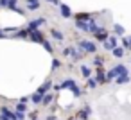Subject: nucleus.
<instances>
[{"label":"nucleus","instance_id":"f257e3e1","mask_svg":"<svg viewBox=\"0 0 131 120\" xmlns=\"http://www.w3.org/2000/svg\"><path fill=\"white\" fill-rule=\"evenodd\" d=\"M79 49L84 54H95L97 52V43L95 41H90V40H81L79 41Z\"/></svg>","mask_w":131,"mask_h":120},{"label":"nucleus","instance_id":"f03ea898","mask_svg":"<svg viewBox=\"0 0 131 120\" xmlns=\"http://www.w3.org/2000/svg\"><path fill=\"white\" fill-rule=\"evenodd\" d=\"M45 22H47V20H45L43 16H40V18H34V20H31V22L25 25V29H27V31H36V29H40L41 25H45Z\"/></svg>","mask_w":131,"mask_h":120},{"label":"nucleus","instance_id":"7ed1b4c3","mask_svg":"<svg viewBox=\"0 0 131 120\" xmlns=\"http://www.w3.org/2000/svg\"><path fill=\"white\" fill-rule=\"evenodd\" d=\"M29 40L34 41V43H43V41H45V34H43L40 29H36V31H29Z\"/></svg>","mask_w":131,"mask_h":120},{"label":"nucleus","instance_id":"20e7f679","mask_svg":"<svg viewBox=\"0 0 131 120\" xmlns=\"http://www.w3.org/2000/svg\"><path fill=\"white\" fill-rule=\"evenodd\" d=\"M93 38H95L97 41H101V43H104V41H106V40L110 38V34H108V31H106V29H102V27H99V29H97V32L93 34Z\"/></svg>","mask_w":131,"mask_h":120},{"label":"nucleus","instance_id":"39448f33","mask_svg":"<svg viewBox=\"0 0 131 120\" xmlns=\"http://www.w3.org/2000/svg\"><path fill=\"white\" fill-rule=\"evenodd\" d=\"M118 45H117V36H110L104 43H102V49L104 50H113V49H117Z\"/></svg>","mask_w":131,"mask_h":120},{"label":"nucleus","instance_id":"423d86ee","mask_svg":"<svg viewBox=\"0 0 131 120\" xmlns=\"http://www.w3.org/2000/svg\"><path fill=\"white\" fill-rule=\"evenodd\" d=\"M50 90H52V81L49 79V81H45V82L36 90V93H38V95H41V97H45V95H47V91H50Z\"/></svg>","mask_w":131,"mask_h":120},{"label":"nucleus","instance_id":"0eeeda50","mask_svg":"<svg viewBox=\"0 0 131 120\" xmlns=\"http://www.w3.org/2000/svg\"><path fill=\"white\" fill-rule=\"evenodd\" d=\"M90 113H92V106H88V104H86L81 111H77V118H79V120H88Z\"/></svg>","mask_w":131,"mask_h":120},{"label":"nucleus","instance_id":"6e6552de","mask_svg":"<svg viewBox=\"0 0 131 120\" xmlns=\"http://www.w3.org/2000/svg\"><path fill=\"white\" fill-rule=\"evenodd\" d=\"M75 86H77V84H75V81H74V79H65V81L59 84V90H70V91H72Z\"/></svg>","mask_w":131,"mask_h":120},{"label":"nucleus","instance_id":"1a4fd4ad","mask_svg":"<svg viewBox=\"0 0 131 120\" xmlns=\"http://www.w3.org/2000/svg\"><path fill=\"white\" fill-rule=\"evenodd\" d=\"M40 0H27L25 2V7H27V11H38L40 9Z\"/></svg>","mask_w":131,"mask_h":120},{"label":"nucleus","instance_id":"9d476101","mask_svg":"<svg viewBox=\"0 0 131 120\" xmlns=\"http://www.w3.org/2000/svg\"><path fill=\"white\" fill-rule=\"evenodd\" d=\"M59 11H61V16L63 18H70L72 16V9L67 4H59Z\"/></svg>","mask_w":131,"mask_h":120},{"label":"nucleus","instance_id":"9b49d317","mask_svg":"<svg viewBox=\"0 0 131 120\" xmlns=\"http://www.w3.org/2000/svg\"><path fill=\"white\" fill-rule=\"evenodd\" d=\"M13 38H18V40H29V31H27V29H18V31L13 34Z\"/></svg>","mask_w":131,"mask_h":120},{"label":"nucleus","instance_id":"f8f14e48","mask_svg":"<svg viewBox=\"0 0 131 120\" xmlns=\"http://www.w3.org/2000/svg\"><path fill=\"white\" fill-rule=\"evenodd\" d=\"M95 81H97V84H102V82H106V72H104V68H97Z\"/></svg>","mask_w":131,"mask_h":120},{"label":"nucleus","instance_id":"ddd939ff","mask_svg":"<svg viewBox=\"0 0 131 120\" xmlns=\"http://www.w3.org/2000/svg\"><path fill=\"white\" fill-rule=\"evenodd\" d=\"M75 20H79V22H92L93 16H92L90 13H77V15H75Z\"/></svg>","mask_w":131,"mask_h":120},{"label":"nucleus","instance_id":"4468645a","mask_svg":"<svg viewBox=\"0 0 131 120\" xmlns=\"http://www.w3.org/2000/svg\"><path fill=\"white\" fill-rule=\"evenodd\" d=\"M75 27H77L79 31L90 32V22H79V20H75Z\"/></svg>","mask_w":131,"mask_h":120},{"label":"nucleus","instance_id":"2eb2a0df","mask_svg":"<svg viewBox=\"0 0 131 120\" xmlns=\"http://www.w3.org/2000/svg\"><path fill=\"white\" fill-rule=\"evenodd\" d=\"M50 36H52L56 41H63V40H65V34H63L61 31H58V29H52V31H50Z\"/></svg>","mask_w":131,"mask_h":120},{"label":"nucleus","instance_id":"dca6fc26","mask_svg":"<svg viewBox=\"0 0 131 120\" xmlns=\"http://www.w3.org/2000/svg\"><path fill=\"white\" fill-rule=\"evenodd\" d=\"M92 65H93L95 68H102V66H104V59H102L101 56H95L93 61H92Z\"/></svg>","mask_w":131,"mask_h":120},{"label":"nucleus","instance_id":"f3484780","mask_svg":"<svg viewBox=\"0 0 131 120\" xmlns=\"http://www.w3.org/2000/svg\"><path fill=\"white\" fill-rule=\"evenodd\" d=\"M129 79H131L129 74H124V75H118V77L115 79V82H117V84H126V82H129Z\"/></svg>","mask_w":131,"mask_h":120},{"label":"nucleus","instance_id":"a211bd4d","mask_svg":"<svg viewBox=\"0 0 131 120\" xmlns=\"http://www.w3.org/2000/svg\"><path fill=\"white\" fill-rule=\"evenodd\" d=\"M113 32H115V36H120V38H122V36H124V27L118 25V23H115V25H113Z\"/></svg>","mask_w":131,"mask_h":120},{"label":"nucleus","instance_id":"6ab92c4d","mask_svg":"<svg viewBox=\"0 0 131 120\" xmlns=\"http://www.w3.org/2000/svg\"><path fill=\"white\" fill-rule=\"evenodd\" d=\"M111 52H113V56H115V57H118V59H122V57H124V52H126V50H124L122 47H117V49H113Z\"/></svg>","mask_w":131,"mask_h":120},{"label":"nucleus","instance_id":"aec40b11","mask_svg":"<svg viewBox=\"0 0 131 120\" xmlns=\"http://www.w3.org/2000/svg\"><path fill=\"white\" fill-rule=\"evenodd\" d=\"M81 74H83L84 79H90V77H92V72H90V68H88L86 65H81Z\"/></svg>","mask_w":131,"mask_h":120},{"label":"nucleus","instance_id":"412c9836","mask_svg":"<svg viewBox=\"0 0 131 120\" xmlns=\"http://www.w3.org/2000/svg\"><path fill=\"white\" fill-rule=\"evenodd\" d=\"M52 100H54V95H52V93H47V95L41 99V106H49Z\"/></svg>","mask_w":131,"mask_h":120},{"label":"nucleus","instance_id":"4be33fe9","mask_svg":"<svg viewBox=\"0 0 131 120\" xmlns=\"http://www.w3.org/2000/svg\"><path fill=\"white\" fill-rule=\"evenodd\" d=\"M41 45H43V49H45L49 54H52V52H54V47H52V43H50V41H47V40H45Z\"/></svg>","mask_w":131,"mask_h":120},{"label":"nucleus","instance_id":"5701e85b","mask_svg":"<svg viewBox=\"0 0 131 120\" xmlns=\"http://www.w3.org/2000/svg\"><path fill=\"white\" fill-rule=\"evenodd\" d=\"M15 111H16V113H25V111H27V106H25L24 102H18L16 107H15Z\"/></svg>","mask_w":131,"mask_h":120},{"label":"nucleus","instance_id":"b1692460","mask_svg":"<svg viewBox=\"0 0 131 120\" xmlns=\"http://www.w3.org/2000/svg\"><path fill=\"white\" fill-rule=\"evenodd\" d=\"M41 95H38V93H34V95H31V100H32V104H41Z\"/></svg>","mask_w":131,"mask_h":120},{"label":"nucleus","instance_id":"393cba45","mask_svg":"<svg viewBox=\"0 0 131 120\" xmlns=\"http://www.w3.org/2000/svg\"><path fill=\"white\" fill-rule=\"evenodd\" d=\"M86 84H88V88H95L97 86V81L93 77H90V79H86Z\"/></svg>","mask_w":131,"mask_h":120},{"label":"nucleus","instance_id":"a878e982","mask_svg":"<svg viewBox=\"0 0 131 120\" xmlns=\"http://www.w3.org/2000/svg\"><path fill=\"white\" fill-rule=\"evenodd\" d=\"M58 68H61V61L59 59H52V70H58Z\"/></svg>","mask_w":131,"mask_h":120},{"label":"nucleus","instance_id":"bb28decb","mask_svg":"<svg viewBox=\"0 0 131 120\" xmlns=\"http://www.w3.org/2000/svg\"><path fill=\"white\" fill-rule=\"evenodd\" d=\"M122 47H124V50L129 49V38H122Z\"/></svg>","mask_w":131,"mask_h":120},{"label":"nucleus","instance_id":"cd10ccee","mask_svg":"<svg viewBox=\"0 0 131 120\" xmlns=\"http://www.w3.org/2000/svg\"><path fill=\"white\" fill-rule=\"evenodd\" d=\"M72 49H74V47H67V49H63V56H70V54H72Z\"/></svg>","mask_w":131,"mask_h":120},{"label":"nucleus","instance_id":"c85d7f7f","mask_svg":"<svg viewBox=\"0 0 131 120\" xmlns=\"http://www.w3.org/2000/svg\"><path fill=\"white\" fill-rule=\"evenodd\" d=\"M29 100H31V97H22V99H20V102H24V104H27Z\"/></svg>","mask_w":131,"mask_h":120},{"label":"nucleus","instance_id":"c756f323","mask_svg":"<svg viewBox=\"0 0 131 120\" xmlns=\"http://www.w3.org/2000/svg\"><path fill=\"white\" fill-rule=\"evenodd\" d=\"M7 6V0H0V7H6Z\"/></svg>","mask_w":131,"mask_h":120},{"label":"nucleus","instance_id":"7c9ffc66","mask_svg":"<svg viewBox=\"0 0 131 120\" xmlns=\"http://www.w3.org/2000/svg\"><path fill=\"white\" fill-rule=\"evenodd\" d=\"M45 120H56V116H54V115H49V116H47Z\"/></svg>","mask_w":131,"mask_h":120},{"label":"nucleus","instance_id":"2f4dec72","mask_svg":"<svg viewBox=\"0 0 131 120\" xmlns=\"http://www.w3.org/2000/svg\"><path fill=\"white\" fill-rule=\"evenodd\" d=\"M47 2H50V4H59V0H47Z\"/></svg>","mask_w":131,"mask_h":120},{"label":"nucleus","instance_id":"473e14b6","mask_svg":"<svg viewBox=\"0 0 131 120\" xmlns=\"http://www.w3.org/2000/svg\"><path fill=\"white\" fill-rule=\"evenodd\" d=\"M2 38H6V34H4V31H2V29H0V40H2Z\"/></svg>","mask_w":131,"mask_h":120},{"label":"nucleus","instance_id":"72a5a7b5","mask_svg":"<svg viewBox=\"0 0 131 120\" xmlns=\"http://www.w3.org/2000/svg\"><path fill=\"white\" fill-rule=\"evenodd\" d=\"M0 120H9L7 116H4V115H0Z\"/></svg>","mask_w":131,"mask_h":120},{"label":"nucleus","instance_id":"f704fd0d","mask_svg":"<svg viewBox=\"0 0 131 120\" xmlns=\"http://www.w3.org/2000/svg\"><path fill=\"white\" fill-rule=\"evenodd\" d=\"M32 120H40V118H38V116H32Z\"/></svg>","mask_w":131,"mask_h":120},{"label":"nucleus","instance_id":"c9c22d12","mask_svg":"<svg viewBox=\"0 0 131 120\" xmlns=\"http://www.w3.org/2000/svg\"><path fill=\"white\" fill-rule=\"evenodd\" d=\"M129 49H131V38H129Z\"/></svg>","mask_w":131,"mask_h":120},{"label":"nucleus","instance_id":"e433bc0d","mask_svg":"<svg viewBox=\"0 0 131 120\" xmlns=\"http://www.w3.org/2000/svg\"><path fill=\"white\" fill-rule=\"evenodd\" d=\"M68 120H77V118H68Z\"/></svg>","mask_w":131,"mask_h":120}]
</instances>
